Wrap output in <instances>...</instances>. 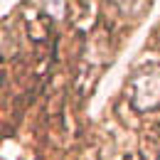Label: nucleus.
<instances>
[{"label":"nucleus","instance_id":"f257e3e1","mask_svg":"<svg viewBox=\"0 0 160 160\" xmlns=\"http://www.w3.org/2000/svg\"><path fill=\"white\" fill-rule=\"evenodd\" d=\"M133 101L138 108H155L160 101V69H145L133 84Z\"/></svg>","mask_w":160,"mask_h":160},{"label":"nucleus","instance_id":"f03ea898","mask_svg":"<svg viewBox=\"0 0 160 160\" xmlns=\"http://www.w3.org/2000/svg\"><path fill=\"white\" fill-rule=\"evenodd\" d=\"M116 8H118L121 12H126V15H138L140 10H145V5H148V0H111Z\"/></svg>","mask_w":160,"mask_h":160}]
</instances>
